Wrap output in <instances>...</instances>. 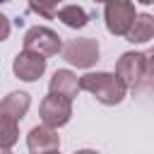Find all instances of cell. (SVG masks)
Returning <instances> with one entry per match:
<instances>
[{
  "label": "cell",
  "mask_w": 154,
  "mask_h": 154,
  "mask_svg": "<svg viewBox=\"0 0 154 154\" xmlns=\"http://www.w3.org/2000/svg\"><path fill=\"white\" fill-rule=\"evenodd\" d=\"M17 123L19 120H14L10 116H0V144H2V149H10L17 142V135H19Z\"/></svg>",
  "instance_id": "cell-13"
},
{
  "label": "cell",
  "mask_w": 154,
  "mask_h": 154,
  "mask_svg": "<svg viewBox=\"0 0 154 154\" xmlns=\"http://www.w3.org/2000/svg\"><path fill=\"white\" fill-rule=\"evenodd\" d=\"M116 75L123 79L125 87H140L147 77V53L140 51H128L118 58L116 63Z\"/></svg>",
  "instance_id": "cell-4"
},
{
  "label": "cell",
  "mask_w": 154,
  "mask_h": 154,
  "mask_svg": "<svg viewBox=\"0 0 154 154\" xmlns=\"http://www.w3.org/2000/svg\"><path fill=\"white\" fill-rule=\"evenodd\" d=\"M125 38L130 43H144V41L154 38V14H149V12L137 14V19H135V24H132V29L128 31Z\"/></svg>",
  "instance_id": "cell-11"
},
{
  "label": "cell",
  "mask_w": 154,
  "mask_h": 154,
  "mask_svg": "<svg viewBox=\"0 0 154 154\" xmlns=\"http://www.w3.org/2000/svg\"><path fill=\"white\" fill-rule=\"evenodd\" d=\"M5 2H7V0H5Z\"/></svg>",
  "instance_id": "cell-24"
},
{
  "label": "cell",
  "mask_w": 154,
  "mask_h": 154,
  "mask_svg": "<svg viewBox=\"0 0 154 154\" xmlns=\"http://www.w3.org/2000/svg\"><path fill=\"white\" fill-rule=\"evenodd\" d=\"M152 89H154V82H152Z\"/></svg>",
  "instance_id": "cell-23"
},
{
  "label": "cell",
  "mask_w": 154,
  "mask_h": 154,
  "mask_svg": "<svg viewBox=\"0 0 154 154\" xmlns=\"http://www.w3.org/2000/svg\"><path fill=\"white\" fill-rule=\"evenodd\" d=\"M12 72L24 82H36L46 72V58L31 51H22L12 60Z\"/></svg>",
  "instance_id": "cell-7"
},
{
  "label": "cell",
  "mask_w": 154,
  "mask_h": 154,
  "mask_svg": "<svg viewBox=\"0 0 154 154\" xmlns=\"http://www.w3.org/2000/svg\"><path fill=\"white\" fill-rule=\"evenodd\" d=\"M38 116H41V123L43 125L60 128V125L70 123V118H72V99L48 91V96L38 106Z\"/></svg>",
  "instance_id": "cell-5"
},
{
  "label": "cell",
  "mask_w": 154,
  "mask_h": 154,
  "mask_svg": "<svg viewBox=\"0 0 154 154\" xmlns=\"http://www.w3.org/2000/svg\"><path fill=\"white\" fill-rule=\"evenodd\" d=\"M94 2H111V0H94Z\"/></svg>",
  "instance_id": "cell-21"
},
{
  "label": "cell",
  "mask_w": 154,
  "mask_h": 154,
  "mask_svg": "<svg viewBox=\"0 0 154 154\" xmlns=\"http://www.w3.org/2000/svg\"><path fill=\"white\" fill-rule=\"evenodd\" d=\"M51 154H58V152H51Z\"/></svg>",
  "instance_id": "cell-22"
},
{
  "label": "cell",
  "mask_w": 154,
  "mask_h": 154,
  "mask_svg": "<svg viewBox=\"0 0 154 154\" xmlns=\"http://www.w3.org/2000/svg\"><path fill=\"white\" fill-rule=\"evenodd\" d=\"M79 84L84 91H89L99 103L103 106H116L125 99L128 87L116 72H87L79 77Z\"/></svg>",
  "instance_id": "cell-1"
},
{
  "label": "cell",
  "mask_w": 154,
  "mask_h": 154,
  "mask_svg": "<svg viewBox=\"0 0 154 154\" xmlns=\"http://www.w3.org/2000/svg\"><path fill=\"white\" fill-rule=\"evenodd\" d=\"M2 154H12V152H10V149H2Z\"/></svg>",
  "instance_id": "cell-20"
},
{
  "label": "cell",
  "mask_w": 154,
  "mask_h": 154,
  "mask_svg": "<svg viewBox=\"0 0 154 154\" xmlns=\"http://www.w3.org/2000/svg\"><path fill=\"white\" fill-rule=\"evenodd\" d=\"M63 58L75 67H91L99 60V43L96 38H72L65 43Z\"/></svg>",
  "instance_id": "cell-6"
},
{
  "label": "cell",
  "mask_w": 154,
  "mask_h": 154,
  "mask_svg": "<svg viewBox=\"0 0 154 154\" xmlns=\"http://www.w3.org/2000/svg\"><path fill=\"white\" fill-rule=\"evenodd\" d=\"M58 19L70 29H82L89 24V12L79 5H65L58 10Z\"/></svg>",
  "instance_id": "cell-12"
},
{
  "label": "cell",
  "mask_w": 154,
  "mask_h": 154,
  "mask_svg": "<svg viewBox=\"0 0 154 154\" xmlns=\"http://www.w3.org/2000/svg\"><path fill=\"white\" fill-rule=\"evenodd\" d=\"M103 19H106V29L113 36H128V31L132 29V24L137 19L132 0H111V2H106Z\"/></svg>",
  "instance_id": "cell-2"
},
{
  "label": "cell",
  "mask_w": 154,
  "mask_h": 154,
  "mask_svg": "<svg viewBox=\"0 0 154 154\" xmlns=\"http://www.w3.org/2000/svg\"><path fill=\"white\" fill-rule=\"evenodd\" d=\"M72 154H99L96 149H77V152H72Z\"/></svg>",
  "instance_id": "cell-17"
},
{
  "label": "cell",
  "mask_w": 154,
  "mask_h": 154,
  "mask_svg": "<svg viewBox=\"0 0 154 154\" xmlns=\"http://www.w3.org/2000/svg\"><path fill=\"white\" fill-rule=\"evenodd\" d=\"M144 79H147L149 87H152V82H154V48L147 51V77H144Z\"/></svg>",
  "instance_id": "cell-15"
},
{
  "label": "cell",
  "mask_w": 154,
  "mask_h": 154,
  "mask_svg": "<svg viewBox=\"0 0 154 154\" xmlns=\"http://www.w3.org/2000/svg\"><path fill=\"white\" fill-rule=\"evenodd\" d=\"M0 22H2V38H7V34H10V24H7V17L2 14V17H0Z\"/></svg>",
  "instance_id": "cell-16"
},
{
  "label": "cell",
  "mask_w": 154,
  "mask_h": 154,
  "mask_svg": "<svg viewBox=\"0 0 154 154\" xmlns=\"http://www.w3.org/2000/svg\"><path fill=\"white\" fill-rule=\"evenodd\" d=\"M137 2H142V5H152L154 0H137Z\"/></svg>",
  "instance_id": "cell-19"
},
{
  "label": "cell",
  "mask_w": 154,
  "mask_h": 154,
  "mask_svg": "<svg viewBox=\"0 0 154 154\" xmlns=\"http://www.w3.org/2000/svg\"><path fill=\"white\" fill-rule=\"evenodd\" d=\"M63 48L65 46H63L60 36L48 26H38L36 24V26L26 29V34H24V51H31V53H38L43 58H51V55H58Z\"/></svg>",
  "instance_id": "cell-3"
},
{
  "label": "cell",
  "mask_w": 154,
  "mask_h": 154,
  "mask_svg": "<svg viewBox=\"0 0 154 154\" xmlns=\"http://www.w3.org/2000/svg\"><path fill=\"white\" fill-rule=\"evenodd\" d=\"M43 2H48V5H53V7H58V2H63V0H43Z\"/></svg>",
  "instance_id": "cell-18"
},
{
  "label": "cell",
  "mask_w": 154,
  "mask_h": 154,
  "mask_svg": "<svg viewBox=\"0 0 154 154\" xmlns=\"http://www.w3.org/2000/svg\"><path fill=\"white\" fill-rule=\"evenodd\" d=\"M26 147H29L31 154H51V152H58L60 149V135L55 132V128L36 125L26 135Z\"/></svg>",
  "instance_id": "cell-8"
},
{
  "label": "cell",
  "mask_w": 154,
  "mask_h": 154,
  "mask_svg": "<svg viewBox=\"0 0 154 154\" xmlns=\"http://www.w3.org/2000/svg\"><path fill=\"white\" fill-rule=\"evenodd\" d=\"M29 106H31V96H29L26 91H12V94H7V96L2 99V103H0V116H10V118H14V120H22V118L26 116Z\"/></svg>",
  "instance_id": "cell-10"
},
{
  "label": "cell",
  "mask_w": 154,
  "mask_h": 154,
  "mask_svg": "<svg viewBox=\"0 0 154 154\" xmlns=\"http://www.w3.org/2000/svg\"><path fill=\"white\" fill-rule=\"evenodd\" d=\"M29 10L36 12V14H41V17H46V19L58 17V7H53V5H48L43 0H29Z\"/></svg>",
  "instance_id": "cell-14"
},
{
  "label": "cell",
  "mask_w": 154,
  "mask_h": 154,
  "mask_svg": "<svg viewBox=\"0 0 154 154\" xmlns=\"http://www.w3.org/2000/svg\"><path fill=\"white\" fill-rule=\"evenodd\" d=\"M79 89H82V84H79L77 75L70 72V70H55L53 77H51V84H48L51 94H60V96H67V99H75Z\"/></svg>",
  "instance_id": "cell-9"
}]
</instances>
